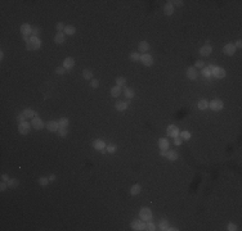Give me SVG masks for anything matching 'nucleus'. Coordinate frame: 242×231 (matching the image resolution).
Wrapping results in <instances>:
<instances>
[{"mask_svg":"<svg viewBox=\"0 0 242 231\" xmlns=\"http://www.w3.org/2000/svg\"><path fill=\"white\" fill-rule=\"evenodd\" d=\"M138 49H139L140 53H147L150 50V44L147 41H140L139 45H138Z\"/></svg>","mask_w":242,"mask_h":231,"instance_id":"24","label":"nucleus"},{"mask_svg":"<svg viewBox=\"0 0 242 231\" xmlns=\"http://www.w3.org/2000/svg\"><path fill=\"white\" fill-rule=\"evenodd\" d=\"M92 145H93V148H94L97 152H102L103 149H106V146H107V145H106V143L103 141L102 139H95L94 141H93Z\"/></svg>","mask_w":242,"mask_h":231,"instance_id":"11","label":"nucleus"},{"mask_svg":"<svg viewBox=\"0 0 242 231\" xmlns=\"http://www.w3.org/2000/svg\"><path fill=\"white\" fill-rule=\"evenodd\" d=\"M129 58H130L131 62H140V54L139 53H131L129 55Z\"/></svg>","mask_w":242,"mask_h":231,"instance_id":"39","label":"nucleus"},{"mask_svg":"<svg viewBox=\"0 0 242 231\" xmlns=\"http://www.w3.org/2000/svg\"><path fill=\"white\" fill-rule=\"evenodd\" d=\"M173 3V5L174 6H182L183 5V1L182 0H174V1H171Z\"/></svg>","mask_w":242,"mask_h":231,"instance_id":"50","label":"nucleus"},{"mask_svg":"<svg viewBox=\"0 0 242 231\" xmlns=\"http://www.w3.org/2000/svg\"><path fill=\"white\" fill-rule=\"evenodd\" d=\"M40 32H41V28L37 27V26H34V27H32V35H31V36H37L39 37Z\"/></svg>","mask_w":242,"mask_h":231,"instance_id":"41","label":"nucleus"},{"mask_svg":"<svg viewBox=\"0 0 242 231\" xmlns=\"http://www.w3.org/2000/svg\"><path fill=\"white\" fill-rule=\"evenodd\" d=\"M212 53V46L211 45H204L201 49H200V55H202V57H209Z\"/></svg>","mask_w":242,"mask_h":231,"instance_id":"19","label":"nucleus"},{"mask_svg":"<svg viewBox=\"0 0 242 231\" xmlns=\"http://www.w3.org/2000/svg\"><path fill=\"white\" fill-rule=\"evenodd\" d=\"M146 230H148V231H155V230H156V225L152 222V220L147 221V222H146Z\"/></svg>","mask_w":242,"mask_h":231,"instance_id":"40","label":"nucleus"},{"mask_svg":"<svg viewBox=\"0 0 242 231\" xmlns=\"http://www.w3.org/2000/svg\"><path fill=\"white\" fill-rule=\"evenodd\" d=\"M183 143V140L180 139V136H176V138H174V144L175 145H180Z\"/></svg>","mask_w":242,"mask_h":231,"instance_id":"49","label":"nucleus"},{"mask_svg":"<svg viewBox=\"0 0 242 231\" xmlns=\"http://www.w3.org/2000/svg\"><path fill=\"white\" fill-rule=\"evenodd\" d=\"M64 27H66V26H64L62 22H58V23L56 25V28H57V32H63L64 31Z\"/></svg>","mask_w":242,"mask_h":231,"instance_id":"44","label":"nucleus"},{"mask_svg":"<svg viewBox=\"0 0 242 231\" xmlns=\"http://www.w3.org/2000/svg\"><path fill=\"white\" fill-rule=\"evenodd\" d=\"M169 146H170V143L169 140L166 138H160L159 139V148L160 150H169Z\"/></svg>","mask_w":242,"mask_h":231,"instance_id":"17","label":"nucleus"},{"mask_svg":"<svg viewBox=\"0 0 242 231\" xmlns=\"http://www.w3.org/2000/svg\"><path fill=\"white\" fill-rule=\"evenodd\" d=\"M45 127L49 130L50 132H58V130H59V123H58V121H49Z\"/></svg>","mask_w":242,"mask_h":231,"instance_id":"16","label":"nucleus"},{"mask_svg":"<svg viewBox=\"0 0 242 231\" xmlns=\"http://www.w3.org/2000/svg\"><path fill=\"white\" fill-rule=\"evenodd\" d=\"M98 86H99V81L98 80L93 79L92 81H90V87H92V89H98Z\"/></svg>","mask_w":242,"mask_h":231,"instance_id":"43","label":"nucleus"},{"mask_svg":"<svg viewBox=\"0 0 242 231\" xmlns=\"http://www.w3.org/2000/svg\"><path fill=\"white\" fill-rule=\"evenodd\" d=\"M64 41H66V35H64V32H57L56 36H54V43L63 44Z\"/></svg>","mask_w":242,"mask_h":231,"instance_id":"21","label":"nucleus"},{"mask_svg":"<svg viewBox=\"0 0 242 231\" xmlns=\"http://www.w3.org/2000/svg\"><path fill=\"white\" fill-rule=\"evenodd\" d=\"M3 58H4V53H3V51H0V59L3 60Z\"/></svg>","mask_w":242,"mask_h":231,"instance_id":"55","label":"nucleus"},{"mask_svg":"<svg viewBox=\"0 0 242 231\" xmlns=\"http://www.w3.org/2000/svg\"><path fill=\"white\" fill-rule=\"evenodd\" d=\"M6 189H8V183H4V181H1V184H0V190L5 191Z\"/></svg>","mask_w":242,"mask_h":231,"instance_id":"48","label":"nucleus"},{"mask_svg":"<svg viewBox=\"0 0 242 231\" xmlns=\"http://www.w3.org/2000/svg\"><path fill=\"white\" fill-rule=\"evenodd\" d=\"M21 34L22 36H31L32 35V26L28 23H23L21 26Z\"/></svg>","mask_w":242,"mask_h":231,"instance_id":"15","label":"nucleus"},{"mask_svg":"<svg viewBox=\"0 0 242 231\" xmlns=\"http://www.w3.org/2000/svg\"><path fill=\"white\" fill-rule=\"evenodd\" d=\"M225 74H227V72H225V70H224V68H222V67L215 66L211 70V76L214 77V79L222 80V79H224V77H225Z\"/></svg>","mask_w":242,"mask_h":231,"instance_id":"3","label":"nucleus"},{"mask_svg":"<svg viewBox=\"0 0 242 231\" xmlns=\"http://www.w3.org/2000/svg\"><path fill=\"white\" fill-rule=\"evenodd\" d=\"M186 74H187V79L192 80V81L196 80L198 77V72H197V70H196L195 67H188V68H187Z\"/></svg>","mask_w":242,"mask_h":231,"instance_id":"12","label":"nucleus"},{"mask_svg":"<svg viewBox=\"0 0 242 231\" xmlns=\"http://www.w3.org/2000/svg\"><path fill=\"white\" fill-rule=\"evenodd\" d=\"M129 104H130V100H126V102H116L115 104V108L116 110H119V112H124V110H126L128 109V107H129Z\"/></svg>","mask_w":242,"mask_h":231,"instance_id":"14","label":"nucleus"},{"mask_svg":"<svg viewBox=\"0 0 242 231\" xmlns=\"http://www.w3.org/2000/svg\"><path fill=\"white\" fill-rule=\"evenodd\" d=\"M131 229L134 231H140V230H146V222L144 221H142L140 218L139 220H134L133 222L130 223Z\"/></svg>","mask_w":242,"mask_h":231,"instance_id":"8","label":"nucleus"},{"mask_svg":"<svg viewBox=\"0 0 242 231\" xmlns=\"http://www.w3.org/2000/svg\"><path fill=\"white\" fill-rule=\"evenodd\" d=\"M227 230L228 231H236L237 230V225H236V223H233V222H229V223H228V226H227Z\"/></svg>","mask_w":242,"mask_h":231,"instance_id":"46","label":"nucleus"},{"mask_svg":"<svg viewBox=\"0 0 242 231\" xmlns=\"http://www.w3.org/2000/svg\"><path fill=\"white\" fill-rule=\"evenodd\" d=\"M106 150H107V153H109V154H114V153H116V150H117V146L115 144H109L106 146Z\"/></svg>","mask_w":242,"mask_h":231,"instance_id":"38","label":"nucleus"},{"mask_svg":"<svg viewBox=\"0 0 242 231\" xmlns=\"http://www.w3.org/2000/svg\"><path fill=\"white\" fill-rule=\"evenodd\" d=\"M48 178H49L50 183H53V181H56V175H49V177Z\"/></svg>","mask_w":242,"mask_h":231,"instance_id":"53","label":"nucleus"},{"mask_svg":"<svg viewBox=\"0 0 242 231\" xmlns=\"http://www.w3.org/2000/svg\"><path fill=\"white\" fill-rule=\"evenodd\" d=\"M236 46H234V44L233 43H228V44H225L224 45V48H223V53L225 55H229V57H232V55H234V53H236Z\"/></svg>","mask_w":242,"mask_h":231,"instance_id":"9","label":"nucleus"},{"mask_svg":"<svg viewBox=\"0 0 242 231\" xmlns=\"http://www.w3.org/2000/svg\"><path fill=\"white\" fill-rule=\"evenodd\" d=\"M178 157H179V155H178V152L174 150V149H173V150H170V149H169V150H166L165 158L167 159V161L174 162V161H176V159H178Z\"/></svg>","mask_w":242,"mask_h":231,"instance_id":"18","label":"nucleus"},{"mask_svg":"<svg viewBox=\"0 0 242 231\" xmlns=\"http://www.w3.org/2000/svg\"><path fill=\"white\" fill-rule=\"evenodd\" d=\"M121 95V87L120 86H114V87H111V96H114V98H119Z\"/></svg>","mask_w":242,"mask_h":231,"instance_id":"27","label":"nucleus"},{"mask_svg":"<svg viewBox=\"0 0 242 231\" xmlns=\"http://www.w3.org/2000/svg\"><path fill=\"white\" fill-rule=\"evenodd\" d=\"M31 126H32V128H35V130H37L39 131V130H43L47 125H45L44 121L40 118V117L36 116V117H34V118L31 119Z\"/></svg>","mask_w":242,"mask_h":231,"instance_id":"5","label":"nucleus"},{"mask_svg":"<svg viewBox=\"0 0 242 231\" xmlns=\"http://www.w3.org/2000/svg\"><path fill=\"white\" fill-rule=\"evenodd\" d=\"M67 134H68V128L67 127H59V130H58V136H59V138H66Z\"/></svg>","mask_w":242,"mask_h":231,"instance_id":"36","label":"nucleus"},{"mask_svg":"<svg viewBox=\"0 0 242 231\" xmlns=\"http://www.w3.org/2000/svg\"><path fill=\"white\" fill-rule=\"evenodd\" d=\"M140 62L146 67H151L153 64V58L151 54H142L140 55Z\"/></svg>","mask_w":242,"mask_h":231,"instance_id":"10","label":"nucleus"},{"mask_svg":"<svg viewBox=\"0 0 242 231\" xmlns=\"http://www.w3.org/2000/svg\"><path fill=\"white\" fill-rule=\"evenodd\" d=\"M41 48V40L37 36H31L28 43H26V49L27 50H37Z\"/></svg>","mask_w":242,"mask_h":231,"instance_id":"1","label":"nucleus"},{"mask_svg":"<svg viewBox=\"0 0 242 231\" xmlns=\"http://www.w3.org/2000/svg\"><path fill=\"white\" fill-rule=\"evenodd\" d=\"M37 183H39V185H40V186H47V185L49 184L50 181H49V178H48L47 176H41V177H39Z\"/></svg>","mask_w":242,"mask_h":231,"instance_id":"33","label":"nucleus"},{"mask_svg":"<svg viewBox=\"0 0 242 231\" xmlns=\"http://www.w3.org/2000/svg\"><path fill=\"white\" fill-rule=\"evenodd\" d=\"M209 108H210L211 110H214V112H219V110H223L224 103L222 102L220 99H214V100H211V102L209 103Z\"/></svg>","mask_w":242,"mask_h":231,"instance_id":"4","label":"nucleus"},{"mask_svg":"<svg viewBox=\"0 0 242 231\" xmlns=\"http://www.w3.org/2000/svg\"><path fill=\"white\" fill-rule=\"evenodd\" d=\"M26 116L23 114V113H18L17 114V122L18 123H23V122H26Z\"/></svg>","mask_w":242,"mask_h":231,"instance_id":"42","label":"nucleus"},{"mask_svg":"<svg viewBox=\"0 0 242 231\" xmlns=\"http://www.w3.org/2000/svg\"><path fill=\"white\" fill-rule=\"evenodd\" d=\"M63 32H64V35H70V36H72V35L76 34V27L75 26H72V25H68V26L64 27Z\"/></svg>","mask_w":242,"mask_h":231,"instance_id":"26","label":"nucleus"},{"mask_svg":"<svg viewBox=\"0 0 242 231\" xmlns=\"http://www.w3.org/2000/svg\"><path fill=\"white\" fill-rule=\"evenodd\" d=\"M205 67V62L204 60H197L196 62V64H195V68H204Z\"/></svg>","mask_w":242,"mask_h":231,"instance_id":"47","label":"nucleus"},{"mask_svg":"<svg viewBox=\"0 0 242 231\" xmlns=\"http://www.w3.org/2000/svg\"><path fill=\"white\" fill-rule=\"evenodd\" d=\"M62 67L66 68V71H71L73 67H75V59H73L72 57H67L66 59L63 60Z\"/></svg>","mask_w":242,"mask_h":231,"instance_id":"13","label":"nucleus"},{"mask_svg":"<svg viewBox=\"0 0 242 231\" xmlns=\"http://www.w3.org/2000/svg\"><path fill=\"white\" fill-rule=\"evenodd\" d=\"M56 73L59 74V76H62V74L66 73V68H64V67H57L56 68Z\"/></svg>","mask_w":242,"mask_h":231,"instance_id":"45","label":"nucleus"},{"mask_svg":"<svg viewBox=\"0 0 242 231\" xmlns=\"http://www.w3.org/2000/svg\"><path fill=\"white\" fill-rule=\"evenodd\" d=\"M122 93H124V95L126 96V99H129V100H131V99L134 98V95H135L134 90L130 89V87H126V86H124V90H122Z\"/></svg>","mask_w":242,"mask_h":231,"instance_id":"22","label":"nucleus"},{"mask_svg":"<svg viewBox=\"0 0 242 231\" xmlns=\"http://www.w3.org/2000/svg\"><path fill=\"white\" fill-rule=\"evenodd\" d=\"M180 134V131H179V128H178V126H175V125H169L167 126V128H166V135L167 136H170V138H176V136H179Z\"/></svg>","mask_w":242,"mask_h":231,"instance_id":"7","label":"nucleus"},{"mask_svg":"<svg viewBox=\"0 0 242 231\" xmlns=\"http://www.w3.org/2000/svg\"><path fill=\"white\" fill-rule=\"evenodd\" d=\"M31 128H32L31 123H28L27 121L23 122V123H18V132L21 135H27L28 132L31 131Z\"/></svg>","mask_w":242,"mask_h":231,"instance_id":"6","label":"nucleus"},{"mask_svg":"<svg viewBox=\"0 0 242 231\" xmlns=\"http://www.w3.org/2000/svg\"><path fill=\"white\" fill-rule=\"evenodd\" d=\"M58 123H59V127H67L70 125V119L67 117H61Z\"/></svg>","mask_w":242,"mask_h":231,"instance_id":"31","label":"nucleus"},{"mask_svg":"<svg viewBox=\"0 0 242 231\" xmlns=\"http://www.w3.org/2000/svg\"><path fill=\"white\" fill-rule=\"evenodd\" d=\"M23 114L26 116V118H34V117H36L37 114H36V112H35L34 109H31V108H26V109H23Z\"/></svg>","mask_w":242,"mask_h":231,"instance_id":"25","label":"nucleus"},{"mask_svg":"<svg viewBox=\"0 0 242 231\" xmlns=\"http://www.w3.org/2000/svg\"><path fill=\"white\" fill-rule=\"evenodd\" d=\"M201 74L204 77H206V79H210V76H211V70L210 68H207V67H204L201 70Z\"/></svg>","mask_w":242,"mask_h":231,"instance_id":"34","label":"nucleus"},{"mask_svg":"<svg viewBox=\"0 0 242 231\" xmlns=\"http://www.w3.org/2000/svg\"><path fill=\"white\" fill-rule=\"evenodd\" d=\"M83 77L85 80H93V72L92 70H88V68H85V70L83 71Z\"/></svg>","mask_w":242,"mask_h":231,"instance_id":"30","label":"nucleus"},{"mask_svg":"<svg viewBox=\"0 0 242 231\" xmlns=\"http://www.w3.org/2000/svg\"><path fill=\"white\" fill-rule=\"evenodd\" d=\"M18 185H19L18 178H11V180L8 181V187L9 189H16V187H18Z\"/></svg>","mask_w":242,"mask_h":231,"instance_id":"29","label":"nucleus"},{"mask_svg":"<svg viewBox=\"0 0 242 231\" xmlns=\"http://www.w3.org/2000/svg\"><path fill=\"white\" fill-rule=\"evenodd\" d=\"M116 85L117 86H120V87H124L125 85H126V79H125V77H117V79H116Z\"/></svg>","mask_w":242,"mask_h":231,"instance_id":"35","label":"nucleus"},{"mask_svg":"<svg viewBox=\"0 0 242 231\" xmlns=\"http://www.w3.org/2000/svg\"><path fill=\"white\" fill-rule=\"evenodd\" d=\"M234 46H236V49H241V48H242V41H241V40H237L236 44H234Z\"/></svg>","mask_w":242,"mask_h":231,"instance_id":"52","label":"nucleus"},{"mask_svg":"<svg viewBox=\"0 0 242 231\" xmlns=\"http://www.w3.org/2000/svg\"><path fill=\"white\" fill-rule=\"evenodd\" d=\"M152 211L148 207H143L142 209L139 211V218L142 221H144V222H147V221H151L152 220Z\"/></svg>","mask_w":242,"mask_h":231,"instance_id":"2","label":"nucleus"},{"mask_svg":"<svg viewBox=\"0 0 242 231\" xmlns=\"http://www.w3.org/2000/svg\"><path fill=\"white\" fill-rule=\"evenodd\" d=\"M167 226H169V221H167V220H161V221H160L159 229H160L161 231H165Z\"/></svg>","mask_w":242,"mask_h":231,"instance_id":"37","label":"nucleus"},{"mask_svg":"<svg viewBox=\"0 0 242 231\" xmlns=\"http://www.w3.org/2000/svg\"><path fill=\"white\" fill-rule=\"evenodd\" d=\"M165 231H178V229H176V227H170V226H167Z\"/></svg>","mask_w":242,"mask_h":231,"instance_id":"54","label":"nucleus"},{"mask_svg":"<svg viewBox=\"0 0 242 231\" xmlns=\"http://www.w3.org/2000/svg\"><path fill=\"white\" fill-rule=\"evenodd\" d=\"M179 136H180V139H182L183 141H188V140L191 139V136H192V135H191V132L187 131V130H186V131H182V132H180Z\"/></svg>","mask_w":242,"mask_h":231,"instance_id":"32","label":"nucleus"},{"mask_svg":"<svg viewBox=\"0 0 242 231\" xmlns=\"http://www.w3.org/2000/svg\"><path fill=\"white\" fill-rule=\"evenodd\" d=\"M197 108L200 110H205V109H207L209 108V102L206 99H201L200 102L197 103Z\"/></svg>","mask_w":242,"mask_h":231,"instance_id":"28","label":"nucleus"},{"mask_svg":"<svg viewBox=\"0 0 242 231\" xmlns=\"http://www.w3.org/2000/svg\"><path fill=\"white\" fill-rule=\"evenodd\" d=\"M174 11H175V6L173 5V3L171 1H167L165 4V6H164V13H165L166 15H173Z\"/></svg>","mask_w":242,"mask_h":231,"instance_id":"20","label":"nucleus"},{"mask_svg":"<svg viewBox=\"0 0 242 231\" xmlns=\"http://www.w3.org/2000/svg\"><path fill=\"white\" fill-rule=\"evenodd\" d=\"M11 180V178H9V176L6 173H3L1 175V181H4V183H8V181Z\"/></svg>","mask_w":242,"mask_h":231,"instance_id":"51","label":"nucleus"},{"mask_svg":"<svg viewBox=\"0 0 242 231\" xmlns=\"http://www.w3.org/2000/svg\"><path fill=\"white\" fill-rule=\"evenodd\" d=\"M140 191H142V186L139 184H135L133 185V186L130 187V195H133V197H135V195H138V194H140Z\"/></svg>","mask_w":242,"mask_h":231,"instance_id":"23","label":"nucleus"}]
</instances>
